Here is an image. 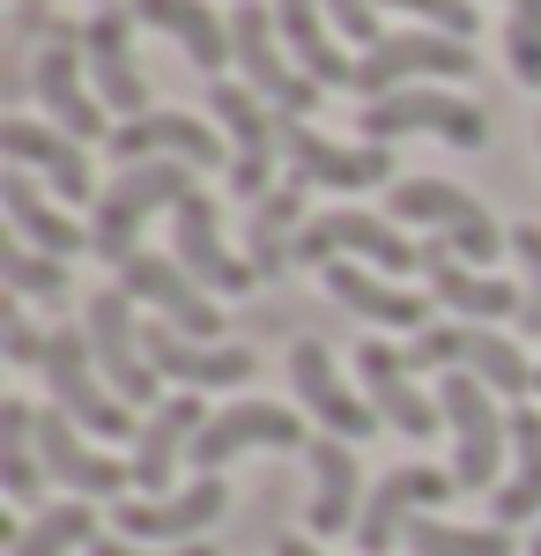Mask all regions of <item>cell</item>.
Segmentation results:
<instances>
[{
  "label": "cell",
  "instance_id": "cell-27",
  "mask_svg": "<svg viewBox=\"0 0 541 556\" xmlns=\"http://www.w3.org/2000/svg\"><path fill=\"white\" fill-rule=\"evenodd\" d=\"M209 430V408H201V393H171L164 408H149V424L134 438V490H171V475H178V453H193V438Z\"/></svg>",
  "mask_w": 541,
  "mask_h": 556
},
{
  "label": "cell",
  "instance_id": "cell-13",
  "mask_svg": "<svg viewBox=\"0 0 541 556\" xmlns=\"http://www.w3.org/2000/svg\"><path fill=\"white\" fill-rule=\"evenodd\" d=\"M171 260H178L209 298H246L252 282H260V267L223 245V223H215L209 193H186V201L171 208Z\"/></svg>",
  "mask_w": 541,
  "mask_h": 556
},
{
  "label": "cell",
  "instance_id": "cell-35",
  "mask_svg": "<svg viewBox=\"0 0 541 556\" xmlns=\"http://www.w3.org/2000/svg\"><path fill=\"white\" fill-rule=\"evenodd\" d=\"M0 482H8L15 505H38V490H45L38 408H30V401H0Z\"/></svg>",
  "mask_w": 541,
  "mask_h": 556
},
{
  "label": "cell",
  "instance_id": "cell-47",
  "mask_svg": "<svg viewBox=\"0 0 541 556\" xmlns=\"http://www.w3.org/2000/svg\"><path fill=\"white\" fill-rule=\"evenodd\" d=\"M97 8H126V0H97Z\"/></svg>",
  "mask_w": 541,
  "mask_h": 556
},
{
  "label": "cell",
  "instance_id": "cell-7",
  "mask_svg": "<svg viewBox=\"0 0 541 556\" xmlns=\"http://www.w3.org/2000/svg\"><path fill=\"white\" fill-rule=\"evenodd\" d=\"M341 253L372 260L378 275H416V267H423V245H416V238H401L393 215H364V208L312 215L304 238H297V267H334Z\"/></svg>",
  "mask_w": 541,
  "mask_h": 556
},
{
  "label": "cell",
  "instance_id": "cell-9",
  "mask_svg": "<svg viewBox=\"0 0 541 556\" xmlns=\"http://www.w3.org/2000/svg\"><path fill=\"white\" fill-rule=\"evenodd\" d=\"M416 75L438 83H467L475 75V45L445 38V30H386V38L356 60V97H393V89H416Z\"/></svg>",
  "mask_w": 541,
  "mask_h": 556
},
{
  "label": "cell",
  "instance_id": "cell-39",
  "mask_svg": "<svg viewBox=\"0 0 541 556\" xmlns=\"http://www.w3.org/2000/svg\"><path fill=\"white\" fill-rule=\"evenodd\" d=\"M504 60L527 89H541V0H512V23H504Z\"/></svg>",
  "mask_w": 541,
  "mask_h": 556
},
{
  "label": "cell",
  "instance_id": "cell-28",
  "mask_svg": "<svg viewBox=\"0 0 541 556\" xmlns=\"http://www.w3.org/2000/svg\"><path fill=\"white\" fill-rule=\"evenodd\" d=\"M134 8V23H149V30H164V38L186 45V60L223 83V67H230V23L215 15L209 0H126Z\"/></svg>",
  "mask_w": 541,
  "mask_h": 556
},
{
  "label": "cell",
  "instance_id": "cell-12",
  "mask_svg": "<svg viewBox=\"0 0 541 556\" xmlns=\"http://www.w3.org/2000/svg\"><path fill=\"white\" fill-rule=\"evenodd\" d=\"M45 386H52V408H67L89 438H141V430H134V408H126L119 393L104 386V371H97L89 334H75V327L52 334V349H45Z\"/></svg>",
  "mask_w": 541,
  "mask_h": 556
},
{
  "label": "cell",
  "instance_id": "cell-17",
  "mask_svg": "<svg viewBox=\"0 0 541 556\" xmlns=\"http://www.w3.org/2000/svg\"><path fill=\"white\" fill-rule=\"evenodd\" d=\"M290 386H297V401H304V416L327 430V438H341V445H364V438L378 430V408L334 371L327 342H297L290 349Z\"/></svg>",
  "mask_w": 541,
  "mask_h": 556
},
{
  "label": "cell",
  "instance_id": "cell-46",
  "mask_svg": "<svg viewBox=\"0 0 541 556\" xmlns=\"http://www.w3.org/2000/svg\"><path fill=\"white\" fill-rule=\"evenodd\" d=\"M527 556H541V534H534V542H527Z\"/></svg>",
  "mask_w": 541,
  "mask_h": 556
},
{
  "label": "cell",
  "instance_id": "cell-38",
  "mask_svg": "<svg viewBox=\"0 0 541 556\" xmlns=\"http://www.w3.org/2000/svg\"><path fill=\"white\" fill-rule=\"evenodd\" d=\"M0 282H8V298L60 304L67 298V260L38 253V245H23V238H8V245H0Z\"/></svg>",
  "mask_w": 541,
  "mask_h": 556
},
{
  "label": "cell",
  "instance_id": "cell-3",
  "mask_svg": "<svg viewBox=\"0 0 541 556\" xmlns=\"http://www.w3.org/2000/svg\"><path fill=\"white\" fill-rule=\"evenodd\" d=\"M438 408H445V430H453V475L460 490H490L498 497L504 482V453H512V416L490 401V386L475 371H445L438 379Z\"/></svg>",
  "mask_w": 541,
  "mask_h": 556
},
{
  "label": "cell",
  "instance_id": "cell-44",
  "mask_svg": "<svg viewBox=\"0 0 541 556\" xmlns=\"http://www.w3.org/2000/svg\"><path fill=\"white\" fill-rule=\"evenodd\" d=\"M89 556H215V549H201V542H186V549H164V542H126V534H97V542H89Z\"/></svg>",
  "mask_w": 541,
  "mask_h": 556
},
{
  "label": "cell",
  "instance_id": "cell-11",
  "mask_svg": "<svg viewBox=\"0 0 541 556\" xmlns=\"http://www.w3.org/2000/svg\"><path fill=\"white\" fill-rule=\"evenodd\" d=\"M401 134H438L453 149H482L490 141V112L475 97H453V89H393V97H372L364 104V141H401Z\"/></svg>",
  "mask_w": 541,
  "mask_h": 556
},
{
  "label": "cell",
  "instance_id": "cell-49",
  "mask_svg": "<svg viewBox=\"0 0 541 556\" xmlns=\"http://www.w3.org/2000/svg\"><path fill=\"white\" fill-rule=\"evenodd\" d=\"M534 393H541V379H534Z\"/></svg>",
  "mask_w": 541,
  "mask_h": 556
},
{
  "label": "cell",
  "instance_id": "cell-10",
  "mask_svg": "<svg viewBox=\"0 0 541 556\" xmlns=\"http://www.w3.org/2000/svg\"><path fill=\"white\" fill-rule=\"evenodd\" d=\"M230 52H238V75L246 89H260L282 119H312V104H319V83L282 60V30H275V8H260V0H238V15H230Z\"/></svg>",
  "mask_w": 541,
  "mask_h": 556
},
{
  "label": "cell",
  "instance_id": "cell-15",
  "mask_svg": "<svg viewBox=\"0 0 541 556\" xmlns=\"http://www.w3.org/2000/svg\"><path fill=\"white\" fill-rule=\"evenodd\" d=\"M445 497H460V475L453 468H393V475H378L372 490H364L356 549L386 556V549H393V534H408V519H423L430 505H445Z\"/></svg>",
  "mask_w": 541,
  "mask_h": 556
},
{
  "label": "cell",
  "instance_id": "cell-36",
  "mask_svg": "<svg viewBox=\"0 0 541 556\" xmlns=\"http://www.w3.org/2000/svg\"><path fill=\"white\" fill-rule=\"evenodd\" d=\"M408 549L416 556H512L519 542H512V527H453V519H408Z\"/></svg>",
  "mask_w": 541,
  "mask_h": 556
},
{
  "label": "cell",
  "instance_id": "cell-14",
  "mask_svg": "<svg viewBox=\"0 0 541 556\" xmlns=\"http://www.w3.org/2000/svg\"><path fill=\"white\" fill-rule=\"evenodd\" d=\"M112 164H193V172H215V164H230V149H223V134L209 119H186V112H141V119H119L112 127Z\"/></svg>",
  "mask_w": 541,
  "mask_h": 556
},
{
  "label": "cell",
  "instance_id": "cell-16",
  "mask_svg": "<svg viewBox=\"0 0 541 556\" xmlns=\"http://www.w3.org/2000/svg\"><path fill=\"white\" fill-rule=\"evenodd\" d=\"M38 453H45V475L60 490H75V497H119V490H134V460L97 453L89 430L67 408H38Z\"/></svg>",
  "mask_w": 541,
  "mask_h": 556
},
{
  "label": "cell",
  "instance_id": "cell-31",
  "mask_svg": "<svg viewBox=\"0 0 541 556\" xmlns=\"http://www.w3.org/2000/svg\"><path fill=\"white\" fill-rule=\"evenodd\" d=\"M275 30L297 52V67L312 75L319 89H356V60L334 45V23L319 0H275Z\"/></svg>",
  "mask_w": 541,
  "mask_h": 556
},
{
  "label": "cell",
  "instance_id": "cell-33",
  "mask_svg": "<svg viewBox=\"0 0 541 556\" xmlns=\"http://www.w3.org/2000/svg\"><path fill=\"white\" fill-rule=\"evenodd\" d=\"M312 453V534H349L364 505H356V445H341V438H312L304 445Z\"/></svg>",
  "mask_w": 541,
  "mask_h": 556
},
{
  "label": "cell",
  "instance_id": "cell-5",
  "mask_svg": "<svg viewBox=\"0 0 541 556\" xmlns=\"http://www.w3.org/2000/svg\"><path fill=\"white\" fill-rule=\"evenodd\" d=\"M83 334H89V356H97V371L104 386L119 393L126 408H164L171 393H156V364H149V349H141V319H134V298L126 290H97L83 312Z\"/></svg>",
  "mask_w": 541,
  "mask_h": 556
},
{
  "label": "cell",
  "instance_id": "cell-48",
  "mask_svg": "<svg viewBox=\"0 0 541 556\" xmlns=\"http://www.w3.org/2000/svg\"><path fill=\"white\" fill-rule=\"evenodd\" d=\"M534 141H541V119H534Z\"/></svg>",
  "mask_w": 541,
  "mask_h": 556
},
{
  "label": "cell",
  "instance_id": "cell-20",
  "mask_svg": "<svg viewBox=\"0 0 541 556\" xmlns=\"http://www.w3.org/2000/svg\"><path fill=\"white\" fill-rule=\"evenodd\" d=\"M260 445H267V453H297V445H304V424H297L290 408H275V401H230L223 416H209V430L193 438L186 460H193L201 475H215L223 460L260 453Z\"/></svg>",
  "mask_w": 541,
  "mask_h": 556
},
{
  "label": "cell",
  "instance_id": "cell-19",
  "mask_svg": "<svg viewBox=\"0 0 541 556\" xmlns=\"http://www.w3.org/2000/svg\"><path fill=\"white\" fill-rule=\"evenodd\" d=\"M119 290L126 298H141V304H156L178 334H193V342H215L223 334V312H215V298L178 267L171 253H134L119 267Z\"/></svg>",
  "mask_w": 541,
  "mask_h": 556
},
{
  "label": "cell",
  "instance_id": "cell-1",
  "mask_svg": "<svg viewBox=\"0 0 541 556\" xmlns=\"http://www.w3.org/2000/svg\"><path fill=\"white\" fill-rule=\"evenodd\" d=\"M186 193H201V186H193V164H126V172L97 193L89 253L126 267V260L141 253V223H149L156 208H178Z\"/></svg>",
  "mask_w": 541,
  "mask_h": 556
},
{
  "label": "cell",
  "instance_id": "cell-8",
  "mask_svg": "<svg viewBox=\"0 0 541 556\" xmlns=\"http://www.w3.org/2000/svg\"><path fill=\"white\" fill-rule=\"evenodd\" d=\"M209 112L230 134V186L238 201H267L275 193V156H282V119H267L275 104L246 83H209Z\"/></svg>",
  "mask_w": 541,
  "mask_h": 556
},
{
  "label": "cell",
  "instance_id": "cell-45",
  "mask_svg": "<svg viewBox=\"0 0 541 556\" xmlns=\"http://www.w3.org/2000/svg\"><path fill=\"white\" fill-rule=\"evenodd\" d=\"M275 556H327V549H319V542H297V534H282V542H275Z\"/></svg>",
  "mask_w": 541,
  "mask_h": 556
},
{
  "label": "cell",
  "instance_id": "cell-37",
  "mask_svg": "<svg viewBox=\"0 0 541 556\" xmlns=\"http://www.w3.org/2000/svg\"><path fill=\"white\" fill-rule=\"evenodd\" d=\"M89 542H97V513H89V497H67V505L38 513L15 534V556H75Z\"/></svg>",
  "mask_w": 541,
  "mask_h": 556
},
{
  "label": "cell",
  "instance_id": "cell-21",
  "mask_svg": "<svg viewBox=\"0 0 541 556\" xmlns=\"http://www.w3.org/2000/svg\"><path fill=\"white\" fill-rule=\"evenodd\" d=\"M282 156H290V178H304V186H334V193H364V186H386V178H393V156H386L378 141L349 149V141L312 134L304 119H282Z\"/></svg>",
  "mask_w": 541,
  "mask_h": 556
},
{
  "label": "cell",
  "instance_id": "cell-29",
  "mask_svg": "<svg viewBox=\"0 0 541 556\" xmlns=\"http://www.w3.org/2000/svg\"><path fill=\"white\" fill-rule=\"evenodd\" d=\"M319 275H327V298L349 304V312H364L372 327H408V334L430 327V298L401 290V282H386V275L356 267V260H334V267H319Z\"/></svg>",
  "mask_w": 541,
  "mask_h": 556
},
{
  "label": "cell",
  "instance_id": "cell-18",
  "mask_svg": "<svg viewBox=\"0 0 541 556\" xmlns=\"http://www.w3.org/2000/svg\"><path fill=\"white\" fill-rule=\"evenodd\" d=\"M230 513V490L215 482V475H201L193 490H178V497H119V527L112 534H126V542H164V549H186L193 534H209L215 519Z\"/></svg>",
  "mask_w": 541,
  "mask_h": 556
},
{
  "label": "cell",
  "instance_id": "cell-22",
  "mask_svg": "<svg viewBox=\"0 0 541 556\" xmlns=\"http://www.w3.org/2000/svg\"><path fill=\"white\" fill-rule=\"evenodd\" d=\"M423 275H430V298L445 312H467V327H490V319H519L527 290H512L490 267H467L445 238H423Z\"/></svg>",
  "mask_w": 541,
  "mask_h": 556
},
{
  "label": "cell",
  "instance_id": "cell-30",
  "mask_svg": "<svg viewBox=\"0 0 541 556\" xmlns=\"http://www.w3.org/2000/svg\"><path fill=\"white\" fill-rule=\"evenodd\" d=\"M0 208H8V223H15V238L38 245V253H52V260L89 253V230L75 223V215L52 208V201L38 193V178L23 172V164H8V178H0Z\"/></svg>",
  "mask_w": 541,
  "mask_h": 556
},
{
  "label": "cell",
  "instance_id": "cell-41",
  "mask_svg": "<svg viewBox=\"0 0 541 556\" xmlns=\"http://www.w3.org/2000/svg\"><path fill=\"white\" fill-rule=\"evenodd\" d=\"M512 260L527 275V304H519V327L541 342V223H512Z\"/></svg>",
  "mask_w": 541,
  "mask_h": 556
},
{
  "label": "cell",
  "instance_id": "cell-23",
  "mask_svg": "<svg viewBox=\"0 0 541 556\" xmlns=\"http://www.w3.org/2000/svg\"><path fill=\"white\" fill-rule=\"evenodd\" d=\"M83 45H89V83L104 97V112L141 119L149 112V83L134 67V8H97L83 23Z\"/></svg>",
  "mask_w": 541,
  "mask_h": 556
},
{
  "label": "cell",
  "instance_id": "cell-34",
  "mask_svg": "<svg viewBox=\"0 0 541 556\" xmlns=\"http://www.w3.org/2000/svg\"><path fill=\"white\" fill-rule=\"evenodd\" d=\"M490 513H498V527H519V519L541 513V416L527 401L512 408V475H504V490L490 497Z\"/></svg>",
  "mask_w": 541,
  "mask_h": 556
},
{
  "label": "cell",
  "instance_id": "cell-26",
  "mask_svg": "<svg viewBox=\"0 0 541 556\" xmlns=\"http://www.w3.org/2000/svg\"><path fill=\"white\" fill-rule=\"evenodd\" d=\"M0 156L23 164V172H38V178H52L60 201H97V178H89V156H83L75 134L38 127V119H23V112H8V119H0Z\"/></svg>",
  "mask_w": 541,
  "mask_h": 556
},
{
  "label": "cell",
  "instance_id": "cell-32",
  "mask_svg": "<svg viewBox=\"0 0 541 556\" xmlns=\"http://www.w3.org/2000/svg\"><path fill=\"white\" fill-rule=\"evenodd\" d=\"M304 201H312V186H304V178H282L267 201H252V215H246V260L260 267V282H267V275H282V267L297 260Z\"/></svg>",
  "mask_w": 541,
  "mask_h": 556
},
{
  "label": "cell",
  "instance_id": "cell-24",
  "mask_svg": "<svg viewBox=\"0 0 541 556\" xmlns=\"http://www.w3.org/2000/svg\"><path fill=\"white\" fill-rule=\"evenodd\" d=\"M356 379H364V401L378 408V424H393L401 438H430V430L445 424V408L430 401L408 371V356L386 342H356Z\"/></svg>",
  "mask_w": 541,
  "mask_h": 556
},
{
  "label": "cell",
  "instance_id": "cell-40",
  "mask_svg": "<svg viewBox=\"0 0 541 556\" xmlns=\"http://www.w3.org/2000/svg\"><path fill=\"white\" fill-rule=\"evenodd\" d=\"M0 349H8V364H15V371H30V364L45 371V349H52V334H38V327H30L23 298L0 304Z\"/></svg>",
  "mask_w": 541,
  "mask_h": 556
},
{
  "label": "cell",
  "instance_id": "cell-2",
  "mask_svg": "<svg viewBox=\"0 0 541 556\" xmlns=\"http://www.w3.org/2000/svg\"><path fill=\"white\" fill-rule=\"evenodd\" d=\"M386 215L393 223H423L430 238H445L467 267H490L498 253H512V230H498V215L482 208L475 193H460L445 178H401L386 193Z\"/></svg>",
  "mask_w": 541,
  "mask_h": 556
},
{
  "label": "cell",
  "instance_id": "cell-4",
  "mask_svg": "<svg viewBox=\"0 0 541 556\" xmlns=\"http://www.w3.org/2000/svg\"><path fill=\"white\" fill-rule=\"evenodd\" d=\"M30 97L52 112V127L75 134V141H112V112L89 83V45L75 23H52V38L38 45V67H30Z\"/></svg>",
  "mask_w": 541,
  "mask_h": 556
},
{
  "label": "cell",
  "instance_id": "cell-6",
  "mask_svg": "<svg viewBox=\"0 0 541 556\" xmlns=\"http://www.w3.org/2000/svg\"><path fill=\"white\" fill-rule=\"evenodd\" d=\"M408 371H475L490 393H534V364L512 334H490V327H423L408 342Z\"/></svg>",
  "mask_w": 541,
  "mask_h": 556
},
{
  "label": "cell",
  "instance_id": "cell-43",
  "mask_svg": "<svg viewBox=\"0 0 541 556\" xmlns=\"http://www.w3.org/2000/svg\"><path fill=\"white\" fill-rule=\"evenodd\" d=\"M327 8V23L341 30V38H356L364 52H372L378 38H386V23H378V0H319Z\"/></svg>",
  "mask_w": 541,
  "mask_h": 556
},
{
  "label": "cell",
  "instance_id": "cell-25",
  "mask_svg": "<svg viewBox=\"0 0 541 556\" xmlns=\"http://www.w3.org/2000/svg\"><path fill=\"white\" fill-rule=\"evenodd\" d=\"M141 349L156 364V379H178V393H209V386H246L252 379V349L238 342H193L171 319L141 327Z\"/></svg>",
  "mask_w": 541,
  "mask_h": 556
},
{
  "label": "cell",
  "instance_id": "cell-42",
  "mask_svg": "<svg viewBox=\"0 0 541 556\" xmlns=\"http://www.w3.org/2000/svg\"><path fill=\"white\" fill-rule=\"evenodd\" d=\"M378 8H401L423 30H445V38H475V0H378Z\"/></svg>",
  "mask_w": 541,
  "mask_h": 556
}]
</instances>
